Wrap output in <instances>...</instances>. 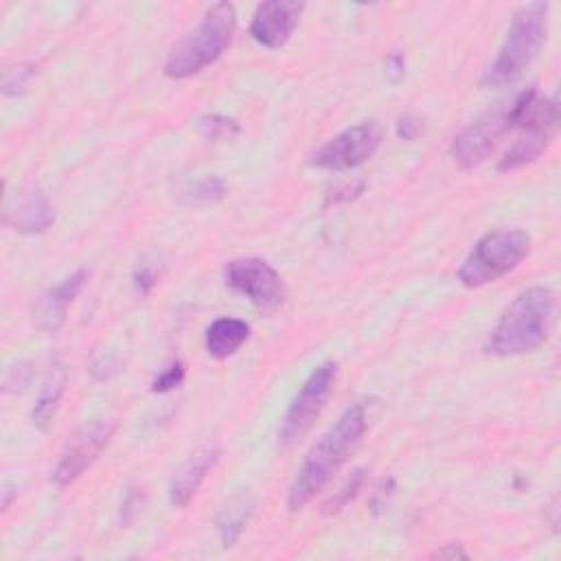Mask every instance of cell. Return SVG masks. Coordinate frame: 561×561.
Here are the masks:
<instances>
[{
  "label": "cell",
  "instance_id": "cell-22",
  "mask_svg": "<svg viewBox=\"0 0 561 561\" xmlns=\"http://www.w3.org/2000/svg\"><path fill=\"white\" fill-rule=\"evenodd\" d=\"M33 77V68L31 66H18V68H9L4 70V79H2V92L7 96H15L22 94L24 88L28 85Z\"/></svg>",
  "mask_w": 561,
  "mask_h": 561
},
{
  "label": "cell",
  "instance_id": "cell-25",
  "mask_svg": "<svg viewBox=\"0 0 561 561\" xmlns=\"http://www.w3.org/2000/svg\"><path fill=\"white\" fill-rule=\"evenodd\" d=\"M153 285H156L153 270H149L147 265H138L136 272H134V287H136V291H140L145 296V294L151 291Z\"/></svg>",
  "mask_w": 561,
  "mask_h": 561
},
{
  "label": "cell",
  "instance_id": "cell-5",
  "mask_svg": "<svg viewBox=\"0 0 561 561\" xmlns=\"http://www.w3.org/2000/svg\"><path fill=\"white\" fill-rule=\"evenodd\" d=\"M548 2H528L515 11L504 42L482 77L484 85H506L530 66L548 35Z\"/></svg>",
  "mask_w": 561,
  "mask_h": 561
},
{
  "label": "cell",
  "instance_id": "cell-23",
  "mask_svg": "<svg viewBox=\"0 0 561 561\" xmlns=\"http://www.w3.org/2000/svg\"><path fill=\"white\" fill-rule=\"evenodd\" d=\"M182 381H184V366L180 362H173L162 373H158V377L151 381V390L169 392V390H175Z\"/></svg>",
  "mask_w": 561,
  "mask_h": 561
},
{
  "label": "cell",
  "instance_id": "cell-21",
  "mask_svg": "<svg viewBox=\"0 0 561 561\" xmlns=\"http://www.w3.org/2000/svg\"><path fill=\"white\" fill-rule=\"evenodd\" d=\"M197 129L206 140L219 142V140H228L232 136L239 134V125L221 114H206L197 121Z\"/></svg>",
  "mask_w": 561,
  "mask_h": 561
},
{
  "label": "cell",
  "instance_id": "cell-17",
  "mask_svg": "<svg viewBox=\"0 0 561 561\" xmlns=\"http://www.w3.org/2000/svg\"><path fill=\"white\" fill-rule=\"evenodd\" d=\"M66 379H68L66 364L61 359H53L48 366V373L44 377V383L39 388L35 408L31 412V419L39 430H48V425L53 423L55 412H57L59 401L66 390Z\"/></svg>",
  "mask_w": 561,
  "mask_h": 561
},
{
  "label": "cell",
  "instance_id": "cell-3",
  "mask_svg": "<svg viewBox=\"0 0 561 561\" xmlns=\"http://www.w3.org/2000/svg\"><path fill=\"white\" fill-rule=\"evenodd\" d=\"M506 123L508 131L519 129V138L497 162V171L530 164L550 147L559 123V103L554 96H539L535 88H528L506 107Z\"/></svg>",
  "mask_w": 561,
  "mask_h": 561
},
{
  "label": "cell",
  "instance_id": "cell-10",
  "mask_svg": "<svg viewBox=\"0 0 561 561\" xmlns=\"http://www.w3.org/2000/svg\"><path fill=\"white\" fill-rule=\"evenodd\" d=\"M381 145V127L375 121L357 123L329 138L311 158L324 171H348L364 164Z\"/></svg>",
  "mask_w": 561,
  "mask_h": 561
},
{
  "label": "cell",
  "instance_id": "cell-6",
  "mask_svg": "<svg viewBox=\"0 0 561 561\" xmlns=\"http://www.w3.org/2000/svg\"><path fill=\"white\" fill-rule=\"evenodd\" d=\"M530 250V237L522 228H500L486 232L476 241L462 265L458 267V280L478 289L513 272Z\"/></svg>",
  "mask_w": 561,
  "mask_h": 561
},
{
  "label": "cell",
  "instance_id": "cell-2",
  "mask_svg": "<svg viewBox=\"0 0 561 561\" xmlns=\"http://www.w3.org/2000/svg\"><path fill=\"white\" fill-rule=\"evenodd\" d=\"M554 307L557 298L548 287H530L522 291L500 316L484 351L495 357L533 353L550 335Z\"/></svg>",
  "mask_w": 561,
  "mask_h": 561
},
{
  "label": "cell",
  "instance_id": "cell-27",
  "mask_svg": "<svg viewBox=\"0 0 561 561\" xmlns=\"http://www.w3.org/2000/svg\"><path fill=\"white\" fill-rule=\"evenodd\" d=\"M138 504H140V493H138V489H134V486L127 489L125 495H123V504H121V517H123V522H129V519L134 517Z\"/></svg>",
  "mask_w": 561,
  "mask_h": 561
},
{
  "label": "cell",
  "instance_id": "cell-7",
  "mask_svg": "<svg viewBox=\"0 0 561 561\" xmlns=\"http://www.w3.org/2000/svg\"><path fill=\"white\" fill-rule=\"evenodd\" d=\"M337 377V364L335 362H322L318 364L309 377L302 381L300 390L294 394L291 403L287 405V412L280 421V430H278V438L280 445H291L296 443L311 425L313 421L320 416L333 383Z\"/></svg>",
  "mask_w": 561,
  "mask_h": 561
},
{
  "label": "cell",
  "instance_id": "cell-1",
  "mask_svg": "<svg viewBox=\"0 0 561 561\" xmlns=\"http://www.w3.org/2000/svg\"><path fill=\"white\" fill-rule=\"evenodd\" d=\"M366 427V405L357 401L348 405L340 419L313 443L287 491V508L291 513L305 508L331 482L364 436Z\"/></svg>",
  "mask_w": 561,
  "mask_h": 561
},
{
  "label": "cell",
  "instance_id": "cell-30",
  "mask_svg": "<svg viewBox=\"0 0 561 561\" xmlns=\"http://www.w3.org/2000/svg\"><path fill=\"white\" fill-rule=\"evenodd\" d=\"M2 493H4V500H2V508H9V504H11V495H13V493H11V486L7 484Z\"/></svg>",
  "mask_w": 561,
  "mask_h": 561
},
{
  "label": "cell",
  "instance_id": "cell-28",
  "mask_svg": "<svg viewBox=\"0 0 561 561\" xmlns=\"http://www.w3.org/2000/svg\"><path fill=\"white\" fill-rule=\"evenodd\" d=\"M386 75L390 77V81H399L401 77H403V68H405V64H403V57L399 55V53H392L388 59H386Z\"/></svg>",
  "mask_w": 561,
  "mask_h": 561
},
{
  "label": "cell",
  "instance_id": "cell-12",
  "mask_svg": "<svg viewBox=\"0 0 561 561\" xmlns=\"http://www.w3.org/2000/svg\"><path fill=\"white\" fill-rule=\"evenodd\" d=\"M302 2L291 0H267L261 2L250 20V35L265 48H280L298 26Z\"/></svg>",
  "mask_w": 561,
  "mask_h": 561
},
{
  "label": "cell",
  "instance_id": "cell-8",
  "mask_svg": "<svg viewBox=\"0 0 561 561\" xmlns=\"http://www.w3.org/2000/svg\"><path fill=\"white\" fill-rule=\"evenodd\" d=\"M224 283L265 313L276 311L285 300V283L280 274L267 261L256 256L228 261L224 265Z\"/></svg>",
  "mask_w": 561,
  "mask_h": 561
},
{
  "label": "cell",
  "instance_id": "cell-29",
  "mask_svg": "<svg viewBox=\"0 0 561 561\" xmlns=\"http://www.w3.org/2000/svg\"><path fill=\"white\" fill-rule=\"evenodd\" d=\"M447 546H449V548L438 550L436 557H449V559H454V557H467V552L460 550V543H447Z\"/></svg>",
  "mask_w": 561,
  "mask_h": 561
},
{
  "label": "cell",
  "instance_id": "cell-16",
  "mask_svg": "<svg viewBox=\"0 0 561 561\" xmlns=\"http://www.w3.org/2000/svg\"><path fill=\"white\" fill-rule=\"evenodd\" d=\"M250 335V324L241 318H217L208 324L206 335H204V346L206 353L215 359H226L234 355L243 342Z\"/></svg>",
  "mask_w": 561,
  "mask_h": 561
},
{
  "label": "cell",
  "instance_id": "cell-15",
  "mask_svg": "<svg viewBox=\"0 0 561 561\" xmlns=\"http://www.w3.org/2000/svg\"><path fill=\"white\" fill-rule=\"evenodd\" d=\"M55 221L53 206L42 191H33L22 197L15 208L4 210V224L22 234H39Z\"/></svg>",
  "mask_w": 561,
  "mask_h": 561
},
{
  "label": "cell",
  "instance_id": "cell-19",
  "mask_svg": "<svg viewBox=\"0 0 561 561\" xmlns=\"http://www.w3.org/2000/svg\"><path fill=\"white\" fill-rule=\"evenodd\" d=\"M226 195V184L217 175H206L188 184L184 191V202L186 204H213L219 202Z\"/></svg>",
  "mask_w": 561,
  "mask_h": 561
},
{
  "label": "cell",
  "instance_id": "cell-9",
  "mask_svg": "<svg viewBox=\"0 0 561 561\" xmlns=\"http://www.w3.org/2000/svg\"><path fill=\"white\" fill-rule=\"evenodd\" d=\"M112 434H114V423L107 419H92L83 423L72 434L66 449L61 451V458L50 473L53 484L64 489L77 482L94 465L99 454L107 447Z\"/></svg>",
  "mask_w": 561,
  "mask_h": 561
},
{
  "label": "cell",
  "instance_id": "cell-13",
  "mask_svg": "<svg viewBox=\"0 0 561 561\" xmlns=\"http://www.w3.org/2000/svg\"><path fill=\"white\" fill-rule=\"evenodd\" d=\"M85 280H88V272L77 270L70 276H66L61 283H57L53 289H48L35 305V324L46 333L57 331L66 322L68 307L79 296Z\"/></svg>",
  "mask_w": 561,
  "mask_h": 561
},
{
  "label": "cell",
  "instance_id": "cell-11",
  "mask_svg": "<svg viewBox=\"0 0 561 561\" xmlns=\"http://www.w3.org/2000/svg\"><path fill=\"white\" fill-rule=\"evenodd\" d=\"M508 131L506 107L486 112L471 125H467L451 142V158L460 169H473L482 164L495 149L497 138Z\"/></svg>",
  "mask_w": 561,
  "mask_h": 561
},
{
  "label": "cell",
  "instance_id": "cell-20",
  "mask_svg": "<svg viewBox=\"0 0 561 561\" xmlns=\"http://www.w3.org/2000/svg\"><path fill=\"white\" fill-rule=\"evenodd\" d=\"M364 480H366V469H355L348 478H346V482L324 502V506H322V511L327 513V515H333V513H340L357 493H359V489H362V484H364Z\"/></svg>",
  "mask_w": 561,
  "mask_h": 561
},
{
  "label": "cell",
  "instance_id": "cell-24",
  "mask_svg": "<svg viewBox=\"0 0 561 561\" xmlns=\"http://www.w3.org/2000/svg\"><path fill=\"white\" fill-rule=\"evenodd\" d=\"M33 379V370L26 362H20L13 366L4 377V392H22Z\"/></svg>",
  "mask_w": 561,
  "mask_h": 561
},
{
  "label": "cell",
  "instance_id": "cell-26",
  "mask_svg": "<svg viewBox=\"0 0 561 561\" xmlns=\"http://www.w3.org/2000/svg\"><path fill=\"white\" fill-rule=\"evenodd\" d=\"M421 134V121L414 116H401L397 121V136L403 140H414Z\"/></svg>",
  "mask_w": 561,
  "mask_h": 561
},
{
  "label": "cell",
  "instance_id": "cell-14",
  "mask_svg": "<svg viewBox=\"0 0 561 561\" xmlns=\"http://www.w3.org/2000/svg\"><path fill=\"white\" fill-rule=\"evenodd\" d=\"M219 458V451L213 449V447H206V449H197L178 471L175 476L171 478V484H169V502L175 506V508H182L186 506L193 495L197 493V489L202 486V482L206 480L208 471L215 467Z\"/></svg>",
  "mask_w": 561,
  "mask_h": 561
},
{
  "label": "cell",
  "instance_id": "cell-18",
  "mask_svg": "<svg viewBox=\"0 0 561 561\" xmlns=\"http://www.w3.org/2000/svg\"><path fill=\"white\" fill-rule=\"evenodd\" d=\"M252 515V500L245 495L232 497L217 517V533L224 548L234 546V541L241 537L248 519Z\"/></svg>",
  "mask_w": 561,
  "mask_h": 561
},
{
  "label": "cell",
  "instance_id": "cell-4",
  "mask_svg": "<svg viewBox=\"0 0 561 561\" xmlns=\"http://www.w3.org/2000/svg\"><path fill=\"white\" fill-rule=\"evenodd\" d=\"M234 22L237 15L230 2L213 4L202 22L173 46L164 64V75L186 79L215 64L232 39Z\"/></svg>",
  "mask_w": 561,
  "mask_h": 561
}]
</instances>
